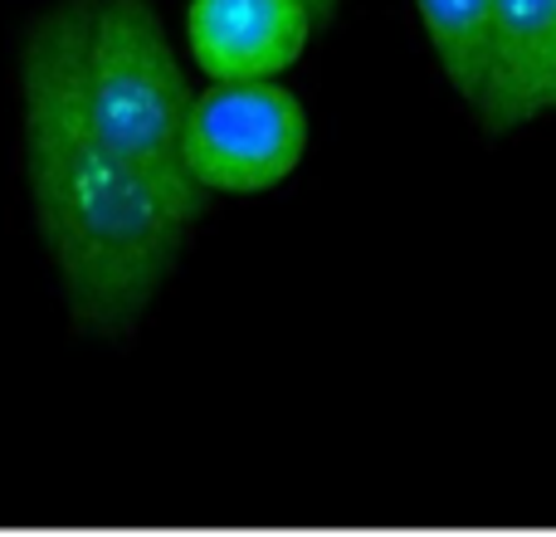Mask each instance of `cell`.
Listing matches in <instances>:
<instances>
[{
	"instance_id": "3",
	"label": "cell",
	"mask_w": 556,
	"mask_h": 537,
	"mask_svg": "<svg viewBox=\"0 0 556 537\" xmlns=\"http://www.w3.org/2000/svg\"><path fill=\"white\" fill-rule=\"evenodd\" d=\"M307 152V113L274 78H230L191 98L181 127L186 172L205 191H269Z\"/></svg>"
},
{
	"instance_id": "7",
	"label": "cell",
	"mask_w": 556,
	"mask_h": 537,
	"mask_svg": "<svg viewBox=\"0 0 556 537\" xmlns=\"http://www.w3.org/2000/svg\"><path fill=\"white\" fill-rule=\"evenodd\" d=\"M307 10H313V20H323V15H332L337 10V0H303Z\"/></svg>"
},
{
	"instance_id": "6",
	"label": "cell",
	"mask_w": 556,
	"mask_h": 537,
	"mask_svg": "<svg viewBox=\"0 0 556 537\" xmlns=\"http://www.w3.org/2000/svg\"><path fill=\"white\" fill-rule=\"evenodd\" d=\"M450 88L479 113L493 68V0H415Z\"/></svg>"
},
{
	"instance_id": "5",
	"label": "cell",
	"mask_w": 556,
	"mask_h": 537,
	"mask_svg": "<svg viewBox=\"0 0 556 537\" xmlns=\"http://www.w3.org/2000/svg\"><path fill=\"white\" fill-rule=\"evenodd\" d=\"M556 108V0H493V68L479 123L489 133Z\"/></svg>"
},
{
	"instance_id": "2",
	"label": "cell",
	"mask_w": 556,
	"mask_h": 537,
	"mask_svg": "<svg viewBox=\"0 0 556 537\" xmlns=\"http://www.w3.org/2000/svg\"><path fill=\"white\" fill-rule=\"evenodd\" d=\"M25 137L186 172L191 88L147 0H59L20 45Z\"/></svg>"
},
{
	"instance_id": "1",
	"label": "cell",
	"mask_w": 556,
	"mask_h": 537,
	"mask_svg": "<svg viewBox=\"0 0 556 537\" xmlns=\"http://www.w3.org/2000/svg\"><path fill=\"white\" fill-rule=\"evenodd\" d=\"M25 172L68 323L103 342L132 337L201 221L205 186L191 172L45 137H25Z\"/></svg>"
},
{
	"instance_id": "4",
	"label": "cell",
	"mask_w": 556,
	"mask_h": 537,
	"mask_svg": "<svg viewBox=\"0 0 556 537\" xmlns=\"http://www.w3.org/2000/svg\"><path fill=\"white\" fill-rule=\"evenodd\" d=\"M313 10L303 0H191V54L215 84L274 78L303 54Z\"/></svg>"
}]
</instances>
